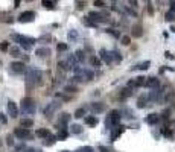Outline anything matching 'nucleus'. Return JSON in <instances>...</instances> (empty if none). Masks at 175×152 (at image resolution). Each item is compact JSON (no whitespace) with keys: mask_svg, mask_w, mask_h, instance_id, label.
Returning a JSON list of instances; mask_svg holds the SVG:
<instances>
[{"mask_svg":"<svg viewBox=\"0 0 175 152\" xmlns=\"http://www.w3.org/2000/svg\"><path fill=\"white\" fill-rule=\"evenodd\" d=\"M43 79V73L40 70H34V69H28L26 70V88L32 90L35 85H40Z\"/></svg>","mask_w":175,"mask_h":152,"instance_id":"obj_1","label":"nucleus"},{"mask_svg":"<svg viewBox=\"0 0 175 152\" xmlns=\"http://www.w3.org/2000/svg\"><path fill=\"white\" fill-rule=\"evenodd\" d=\"M119 122H120V111L113 110V111H110V114L107 116V119H105V126L108 129H114L116 126H119Z\"/></svg>","mask_w":175,"mask_h":152,"instance_id":"obj_2","label":"nucleus"},{"mask_svg":"<svg viewBox=\"0 0 175 152\" xmlns=\"http://www.w3.org/2000/svg\"><path fill=\"white\" fill-rule=\"evenodd\" d=\"M11 38L14 40V41H17L23 49H26V50H29L30 46H32V43H35V38H28V37L20 35V34H12Z\"/></svg>","mask_w":175,"mask_h":152,"instance_id":"obj_3","label":"nucleus"},{"mask_svg":"<svg viewBox=\"0 0 175 152\" xmlns=\"http://www.w3.org/2000/svg\"><path fill=\"white\" fill-rule=\"evenodd\" d=\"M20 110H21L23 114H34L35 110H37V106H35V102H34L32 97H24V99L21 100Z\"/></svg>","mask_w":175,"mask_h":152,"instance_id":"obj_4","label":"nucleus"},{"mask_svg":"<svg viewBox=\"0 0 175 152\" xmlns=\"http://www.w3.org/2000/svg\"><path fill=\"white\" fill-rule=\"evenodd\" d=\"M59 106H61L59 100H53V102H50V104H47V106L44 108V117L46 119H52V116L59 110Z\"/></svg>","mask_w":175,"mask_h":152,"instance_id":"obj_5","label":"nucleus"},{"mask_svg":"<svg viewBox=\"0 0 175 152\" xmlns=\"http://www.w3.org/2000/svg\"><path fill=\"white\" fill-rule=\"evenodd\" d=\"M14 135L17 138H20V140H30V138L34 137V134L30 132L28 128H17L14 131Z\"/></svg>","mask_w":175,"mask_h":152,"instance_id":"obj_6","label":"nucleus"},{"mask_svg":"<svg viewBox=\"0 0 175 152\" xmlns=\"http://www.w3.org/2000/svg\"><path fill=\"white\" fill-rule=\"evenodd\" d=\"M6 108H8V114H9L11 119H17V117H18V106H17L15 102L9 100V102H8Z\"/></svg>","mask_w":175,"mask_h":152,"instance_id":"obj_7","label":"nucleus"},{"mask_svg":"<svg viewBox=\"0 0 175 152\" xmlns=\"http://www.w3.org/2000/svg\"><path fill=\"white\" fill-rule=\"evenodd\" d=\"M34 19H35V12H32V11H24L18 15L20 23H29V21H32Z\"/></svg>","mask_w":175,"mask_h":152,"instance_id":"obj_8","label":"nucleus"},{"mask_svg":"<svg viewBox=\"0 0 175 152\" xmlns=\"http://www.w3.org/2000/svg\"><path fill=\"white\" fill-rule=\"evenodd\" d=\"M88 19L93 20L94 23H100V21H108V14H99V12H90Z\"/></svg>","mask_w":175,"mask_h":152,"instance_id":"obj_9","label":"nucleus"},{"mask_svg":"<svg viewBox=\"0 0 175 152\" xmlns=\"http://www.w3.org/2000/svg\"><path fill=\"white\" fill-rule=\"evenodd\" d=\"M69 120H70V114H69V113H63V114L58 117L56 128L59 126V129H65V126H67V123H69Z\"/></svg>","mask_w":175,"mask_h":152,"instance_id":"obj_10","label":"nucleus"},{"mask_svg":"<svg viewBox=\"0 0 175 152\" xmlns=\"http://www.w3.org/2000/svg\"><path fill=\"white\" fill-rule=\"evenodd\" d=\"M99 53H100V59H102L104 62H107V64H111V62L114 61L113 52H108V50H105V49H102V50H100Z\"/></svg>","mask_w":175,"mask_h":152,"instance_id":"obj_11","label":"nucleus"},{"mask_svg":"<svg viewBox=\"0 0 175 152\" xmlns=\"http://www.w3.org/2000/svg\"><path fill=\"white\" fill-rule=\"evenodd\" d=\"M9 69H11V71H14V73H23V71L26 70V67H24L23 62L14 61V62H11Z\"/></svg>","mask_w":175,"mask_h":152,"instance_id":"obj_12","label":"nucleus"},{"mask_svg":"<svg viewBox=\"0 0 175 152\" xmlns=\"http://www.w3.org/2000/svg\"><path fill=\"white\" fill-rule=\"evenodd\" d=\"M143 85H146V78H143V76H139L134 81H129V87H143Z\"/></svg>","mask_w":175,"mask_h":152,"instance_id":"obj_13","label":"nucleus"},{"mask_svg":"<svg viewBox=\"0 0 175 152\" xmlns=\"http://www.w3.org/2000/svg\"><path fill=\"white\" fill-rule=\"evenodd\" d=\"M35 55H37L38 58H47L50 55V49L49 47H40L35 50Z\"/></svg>","mask_w":175,"mask_h":152,"instance_id":"obj_14","label":"nucleus"},{"mask_svg":"<svg viewBox=\"0 0 175 152\" xmlns=\"http://www.w3.org/2000/svg\"><path fill=\"white\" fill-rule=\"evenodd\" d=\"M158 85H160V81H158V78H155V76L146 79V85L145 87H148V88H157Z\"/></svg>","mask_w":175,"mask_h":152,"instance_id":"obj_15","label":"nucleus"},{"mask_svg":"<svg viewBox=\"0 0 175 152\" xmlns=\"http://www.w3.org/2000/svg\"><path fill=\"white\" fill-rule=\"evenodd\" d=\"M90 108L94 114H98V113H102L105 110V106H104V104H100V102H93V104L90 105Z\"/></svg>","mask_w":175,"mask_h":152,"instance_id":"obj_16","label":"nucleus"},{"mask_svg":"<svg viewBox=\"0 0 175 152\" xmlns=\"http://www.w3.org/2000/svg\"><path fill=\"white\" fill-rule=\"evenodd\" d=\"M160 122V116L158 114H149L146 116V123L148 125H157Z\"/></svg>","mask_w":175,"mask_h":152,"instance_id":"obj_17","label":"nucleus"},{"mask_svg":"<svg viewBox=\"0 0 175 152\" xmlns=\"http://www.w3.org/2000/svg\"><path fill=\"white\" fill-rule=\"evenodd\" d=\"M131 34H133V37H135V38H140L143 35V28L140 24H135V26H133V30H131Z\"/></svg>","mask_w":175,"mask_h":152,"instance_id":"obj_18","label":"nucleus"},{"mask_svg":"<svg viewBox=\"0 0 175 152\" xmlns=\"http://www.w3.org/2000/svg\"><path fill=\"white\" fill-rule=\"evenodd\" d=\"M85 123L87 125H88V126H96V125H98V122H99V120H98V117H94V116H85Z\"/></svg>","mask_w":175,"mask_h":152,"instance_id":"obj_19","label":"nucleus"},{"mask_svg":"<svg viewBox=\"0 0 175 152\" xmlns=\"http://www.w3.org/2000/svg\"><path fill=\"white\" fill-rule=\"evenodd\" d=\"M123 131H125V126H116V128H114V131H113V134H111V141H114L116 138L119 137Z\"/></svg>","mask_w":175,"mask_h":152,"instance_id":"obj_20","label":"nucleus"},{"mask_svg":"<svg viewBox=\"0 0 175 152\" xmlns=\"http://www.w3.org/2000/svg\"><path fill=\"white\" fill-rule=\"evenodd\" d=\"M149 65H151V62L149 61H145V62H140V64L134 65L131 70H146V69H149Z\"/></svg>","mask_w":175,"mask_h":152,"instance_id":"obj_21","label":"nucleus"},{"mask_svg":"<svg viewBox=\"0 0 175 152\" xmlns=\"http://www.w3.org/2000/svg\"><path fill=\"white\" fill-rule=\"evenodd\" d=\"M30 126H34V120L32 119H21V122H20V128H30Z\"/></svg>","mask_w":175,"mask_h":152,"instance_id":"obj_22","label":"nucleus"},{"mask_svg":"<svg viewBox=\"0 0 175 152\" xmlns=\"http://www.w3.org/2000/svg\"><path fill=\"white\" fill-rule=\"evenodd\" d=\"M56 140H58V138H56L55 135H49V137H46L44 140H43V145L44 146H52Z\"/></svg>","mask_w":175,"mask_h":152,"instance_id":"obj_23","label":"nucleus"},{"mask_svg":"<svg viewBox=\"0 0 175 152\" xmlns=\"http://www.w3.org/2000/svg\"><path fill=\"white\" fill-rule=\"evenodd\" d=\"M41 3L46 9H55V0H41Z\"/></svg>","mask_w":175,"mask_h":152,"instance_id":"obj_24","label":"nucleus"},{"mask_svg":"<svg viewBox=\"0 0 175 152\" xmlns=\"http://www.w3.org/2000/svg\"><path fill=\"white\" fill-rule=\"evenodd\" d=\"M35 134H37V135H38V137H43V138H46V137H49V135H52V134H50V131H49V129H44V128H41V129H38V131H37V132H35Z\"/></svg>","mask_w":175,"mask_h":152,"instance_id":"obj_25","label":"nucleus"},{"mask_svg":"<svg viewBox=\"0 0 175 152\" xmlns=\"http://www.w3.org/2000/svg\"><path fill=\"white\" fill-rule=\"evenodd\" d=\"M70 132L72 134H81L82 132V126L81 125H72V126H70Z\"/></svg>","mask_w":175,"mask_h":152,"instance_id":"obj_26","label":"nucleus"},{"mask_svg":"<svg viewBox=\"0 0 175 152\" xmlns=\"http://www.w3.org/2000/svg\"><path fill=\"white\" fill-rule=\"evenodd\" d=\"M146 102H148V99H146L145 96L139 97V100H137V106H139V108H145V106H146Z\"/></svg>","mask_w":175,"mask_h":152,"instance_id":"obj_27","label":"nucleus"},{"mask_svg":"<svg viewBox=\"0 0 175 152\" xmlns=\"http://www.w3.org/2000/svg\"><path fill=\"white\" fill-rule=\"evenodd\" d=\"M82 116H85V108H78L75 111V114H73V117H76V119H81Z\"/></svg>","mask_w":175,"mask_h":152,"instance_id":"obj_28","label":"nucleus"},{"mask_svg":"<svg viewBox=\"0 0 175 152\" xmlns=\"http://www.w3.org/2000/svg\"><path fill=\"white\" fill-rule=\"evenodd\" d=\"M67 134H69L67 129H59V132H58V135H56V138H58V140H64V138L67 137Z\"/></svg>","mask_w":175,"mask_h":152,"instance_id":"obj_29","label":"nucleus"},{"mask_svg":"<svg viewBox=\"0 0 175 152\" xmlns=\"http://www.w3.org/2000/svg\"><path fill=\"white\" fill-rule=\"evenodd\" d=\"M133 95V91L129 90V88H123V90H122V93H120V97L122 99H125V97H128V96H131Z\"/></svg>","mask_w":175,"mask_h":152,"instance_id":"obj_30","label":"nucleus"},{"mask_svg":"<svg viewBox=\"0 0 175 152\" xmlns=\"http://www.w3.org/2000/svg\"><path fill=\"white\" fill-rule=\"evenodd\" d=\"M64 91H65V93H76L78 88H76L75 85H65V87H64Z\"/></svg>","mask_w":175,"mask_h":152,"instance_id":"obj_31","label":"nucleus"},{"mask_svg":"<svg viewBox=\"0 0 175 152\" xmlns=\"http://www.w3.org/2000/svg\"><path fill=\"white\" fill-rule=\"evenodd\" d=\"M9 53L12 56H20V49L18 47H9Z\"/></svg>","mask_w":175,"mask_h":152,"instance_id":"obj_32","label":"nucleus"},{"mask_svg":"<svg viewBox=\"0 0 175 152\" xmlns=\"http://www.w3.org/2000/svg\"><path fill=\"white\" fill-rule=\"evenodd\" d=\"M84 55H85V53L82 52V50H78V52L75 53V56L78 58V61H84V59H85V56H84Z\"/></svg>","mask_w":175,"mask_h":152,"instance_id":"obj_33","label":"nucleus"},{"mask_svg":"<svg viewBox=\"0 0 175 152\" xmlns=\"http://www.w3.org/2000/svg\"><path fill=\"white\" fill-rule=\"evenodd\" d=\"M0 50H2V52H6V50H9V44H8L6 41L0 43Z\"/></svg>","mask_w":175,"mask_h":152,"instance_id":"obj_34","label":"nucleus"},{"mask_svg":"<svg viewBox=\"0 0 175 152\" xmlns=\"http://www.w3.org/2000/svg\"><path fill=\"white\" fill-rule=\"evenodd\" d=\"M90 62H91V65H94V67H99V65H100V61H99L96 56H91Z\"/></svg>","mask_w":175,"mask_h":152,"instance_id":"obj_35","label":"nucleus"},{"mask_svg":"<svg viewBox=\"0 0 175 152\" xmlns=\"http://www.w3.org/2000/svg\"><path fill=\"white\" fill-rule=\"evenodd\" d=\"M76 152H94V151H93V147H90V146H84V147H79Z\"/></svg>","mask_w":175,"mask_h":152,"instance_id":"obj_36","label":"nucleus"},{"mask_svg":"<svg viewBox=\"0 0 175 152\" xmlns=\"http://www.w3.org/2000/svg\"><path fill=\"white\" fill-rule=\"evenodd\" d=\"M6 145L8 146H14V137L9 135V134L6 135Z\"/></svg>","mask_w":175,"mask_h":152,"instance_id":"obj_37","label":"nucleus"},{"mask_svg":"<svg viewBox=\"0 0 175 152\" xmlns=\"http://www.w3.org/2000/svg\"><path fill=\"white\" fill-rule=\"evenodd\" d=\"M129 43H131V38L129 37H122V44H123V46H128Z\"/></svg>","mask_w":175,"mask_h":152,"instance_id":"obj_38","label":"nucleus"},{"mask_svg":"<svg viewBox=\"0 0 175 152\" xmlns=\"http://www.w3.org/2000/svg\"><path fill=\"white\" fill-rule=\"evenodd\" d=\"M113 56H114V61H122V55L119 52H113Z\"/></svg>","mask_w":175,"mask_h":152,"instance_id":"obj_39","label":"nucleus"},{"mask_svg":"<svg viewBox=\"0 0 175 152\" xmlns=\"http://www.w3.org/2000/svg\"><path fill=\"white\" fill-rule=\"evenodd\" d=\"M94 6H99V8H102V6H105V3L102 2V0H94V3H93Z\"/></svg>","mask_w":175,"mask_h":152,"instance_id":"obj_40","label":"nucleus"},{"mask_svg":"<svg viewBox=\"0 0 175 152\" xmlns=\"http://www.w3.org/2000/svg\"><path fill=\"white\" fill-rule=\"evenodd\" d=\"M76 37H78V35H76V32H75V30H72V32H69V40H76Z\"/></svg>","mask_w":175,"mask_h":152,"instance_id":"obj_41","label":"nucleus"},{"mask_svg":"<svg viewBox=\"0 0 175 152\" xmlns=\"http://www.w3.org/2000/svg\"><path fill=\"white\" fill-rule=\"evenodd\" d=\"M58 50H61V52L67 50V44H58Z\"/></svg>","mask_w":175,"mask_h":152,"instance_id":"obj_42","label":"nucleus"},{"mask_svg":"<svg viewBox=\"0 0 175 152\" xmlns=\"http://www.w3.org/2000/svg\"><path fill=\"white\" fill-rule=\"evenodd\" d=\"M166 20H168V21L174 20V14H172V12H168V14H166Z\"/></svg>","mask_w":175,"mask_h":152,"instance_id":"obj_43","label":"nucleus"},{"mask_svg":"<svg viewBox=\"0 0 175 152\" xmlns=\"http://www.w3.org/2000/svg\"><path fill=\"white\" fill-rule=\"evenodd\" d=\"M128 3H129L133 8H137V0H128Z\"/></svg>","mask_w":175,"mask_h":152,"instance_id":"obj_44","label":"nucleus"},{"mask_svg":"<svg viewBox=\"0 0 175 152\" xmlns=\"http://www.w3.org/2000/svg\"><path fill=\"white\" fill-rule=\"evenodd\" d=\"M107 32H108V34H111V35H114V37H119V34L114 32V29H107Z\"/></svg>","mask_w":175,"mask_h":152,"instance_id":"obj_45","label":"nucleus"},{"mask_svg":"<svg viewBox=\"0 0 175 152\" xmlns=\"http://www.w3.org/2000/svg\"><path fill=\"white\" fill-rule=\"evenodd\" d=\"M163 134H164L166 137H172V132H170L169 129H163Z\"/></svg>","mask_w":175,"mask_h":152,"instance_id":"obj_46","label":"nucleus"},{"mask_svg":"<svg viewBox=\"0 0 175 152\" xmlns=\"http://www.w3.org/2000/svg\"><path fill=\"white\" fill-rule=\"evenodd\" d=\"M0 122H2V123H6V117H5V114H2V113H0Z\"/></svg>","mask_w":175,"mask_h":152,"instance_id":"obj_47","label":"nucleus"},{"mask_svg":"<svg viewBox=\"0 0 175 152\" xmlns=\"http://www.w3.org/2000/svg\"><path fill=\"white\" fill-rule=\"evenodd\" d=\"M99 151H100V152H110V151H108L105 146H99Z\"/></svg>","mask_w":175,"mask_h":152,"instance_id":"obj_48","label":"nucleus"},{"mask_svg":"<svg viewBox=\"0 0 175 152\" xmlns=\"http://www.w3.org/2000/svg\"><path fill=\"white\" fill-rule=\"evenodd\" d=\"M18 5H20V0H15V6L14 8H18Z\"/></svg>","mask_w":175,"mask_h":152,"instance_id":"obj_49","label":"nucleus"},{"mask_svg":"<svg viewBox=\"0 0 175 152\" xmlns=\"http://www.w3.org/2000/svg\"><path fill=\"white\" fill-rule=\"evenodd\" d=\"M26 152H37V149H28Z\"/></svg>","mask_w":175,"mask_h":152,"instance_id":"obj_50","label":"nucleus"},{"mask_svg":"<svg viewBox=\"0 0 175 152\" xmlns=\"http://www.w3.org/2000/svg\"><path fill=\"white\" fill-rule=\"evenodd\" d=\"M170 30H172V32H175V26H172V28H170Z\"/></svg>","mask_w":175,"mask_h":152,"instance_id":"obj_51","label":"nucleus"},{"mask_svg":"<svg viewBox=\"0 0 175 152\" xmlns=\"http://www.w3.org/2000/svg\"><path fill=\"white\" fill-rule=\"evenodd\" d=\"M37 152H41V151H38V149H37Z\"/></svg>","mask_w":175,"mask_h":152,"instance_id":"obj_52","label":"nucleus"},{"mask_svg":"<svg viewBox=\"0 0 175 152\" xmlns=\"http://www.w3.org/2000/svg\"><path fill=\"white\" fill-rule=\"evenodd\" d=\"M63 152H69V151H63Z\"/></svg>","mask_w":175,"mask_h":152,"instance_id":"obj_53","label":"nucleus"}]
</instances>
